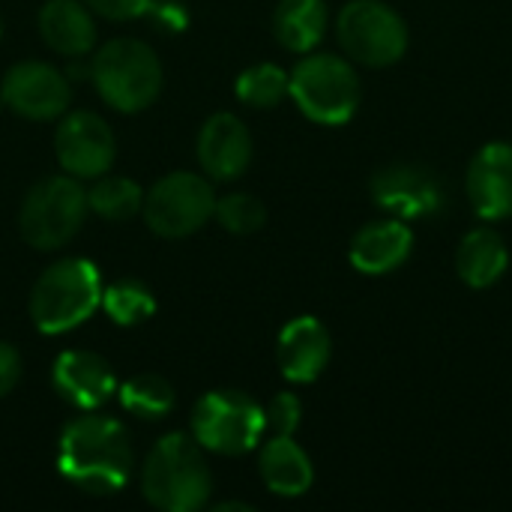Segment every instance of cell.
<instances>
[{"mask_svg":"<svg viewBox=\"0 0 512 512\" xmlns=\"http://www.w3.org/2000/svg\"><path fill=\"white\" fill-rule=\"evenodd\" d=\"M135 453L129 432L111 417H78L57 441L60 474L87 495H114L132 477Z\"/></svg>","mask_w":512,"mask_h":512,"instance_id":"6da1fadb","label":"cell"},{"mask_svg":"<svg viewBox=\"0 0 512 512\" xmlns=\"http://www.w3.org/2000/svg\"><path fill=\"white\" fill-rule=\"evenodd\" d=\"M141 495L162 512L204 510L213 495V474L204 459V447L186 432L159 438L141 468Z\"/></svg>","mask_w":512,"mask_h":512,"instance_id":"7a4b0ae2","label":"cell"},{"mask_svg":"<svg viewBox=\"0 0 512 512\" xmlns=\"http://www.w3.org/2000/svg\"><path fill=\"white\" fill-rule=\"evenodd\" d=\"M99 303V270L87 258H63L36 279L30 291V321L39 333L57 336L87 321Z\"/></svg>","mask_w":512,"mask_h":512,"instance_id":"3957f363","label":"cell"},{"mask_svg":"<svg viewBox=\"0 0 512 512\" xmlns=\"http://www.w3.org/2000/svg\"><path fill=\"white\" fill-rule=\"evenodd\" d=\"M90 81L105 105L135 114L162 90V63L141 39H111L90 60Z\"/></svg>","mask_w":512,"mask_h":512,"instance_id":"277c9868","label":"cell"},{"mask_svg":"<svg viewBox=\"0 0 512 512\" xmlns=\"http://www.w3.org/2000/svg\"><path fill=\"white\" fill-rule=\"evenodd\" d=\"M288 96L321 126L348 123L363 99L357 69L336 54H309L288 75Z\"/></svg>","mask_w":512,"mask_h":512,"instance_id":"5b68a950","label":"cell"},{"mask_svg":"<svg viewBox=\"0 0 512 512\" xmlns=\"http://www.w3.org/2000/svg\"><path fill=\"white\" fill-rule=\"evenodd\" d=\"M87 192L72 177H45L30 186L21 201L18 228L24 243L33 249L51 252L66 246L84 225Z\"/></svg>","mask_w":512,"mask_h":512,"instance_id":"8992f818","label":"cell"},{"mask_svg":"<svg viewBox=\"0 0 512 512\" xmlns=\"http://www.w3.org/2000/svg\"><path fill=\"white\" fill-rule=\"evenodd\" d=\"M336 36L354 63L387 69L408 51V24L384 0H351L336 18Z\"/></svg>","mask_w":512,"mask_h":512,"instance_id":"52a82bcc","label":"cell"},{"mask_svg":"<svg viewBox=\"0 0 512 512\" xmlns=\"http://www.w3.org/2000/svg\"><path fill=\"white\" fill-rule=\"evenodd\" d=\"M264 426V408L237 390L204 393L192 408V438L219 456H243L258 447Z\"/></svg>","mask_w":512,"mask_h":512,"instance_id":"ba28073f","label":"cell"},{"mask_svg":"<svg viewBox=\"0 0 512 512\" xmlns=\"http://www.w3.org/2000/svg\"><path fill=\"white\" fill-rule=\"evenodd\" d=\"M141 210L153 234L177 240L195 234L213 219L216 195L204 177L189 171H174L150 186Z\"/></svg>","mask_w":512,"mask_h":512,"instance_id":"9c48e42d","label":"cell"},{"mask_svg":"<svg viewBox=\"0 0 512 512\" xmlns=\"http://www.w3.org/2000/svg\"><path fill=\"white\" fill-rule=\"evenodd\" d=\"M57 162L69 177L96 180L111 171L117 141L111 126L93 111H72L60 120L54 132Z\"/></svg>","mask_w":512,"mask_h":512,"instance_id":"30bf717a","label":"cell"},{"mask_svg":"<svg viewBox=\"0 0 512 512\" xmlns=\"http://www.w3.org/2000/svg\"><path fill=\"white\" fill-rule=\"evenodd\" d=\"M0 99L27 120H54L66 114L72 87L60 69L39 60H24L6 72L0 84Z\"/></svg>","mask_w":512,"mask_h":512,"instance_id":"8fae6325","label":"cell"},{"mask_svg":"<svg viewBox=\"0 0 512 512\" xmlns=\"http://www.w3.org/2000/svg\"><path fill=\"white\" fill-rule=\"evenodd\" d=\"M369 189L375 204L402 222L429 219L444 207V186L423 165H387L372 177Z\"/></svg>","mask_w":512,"mask_h":512,"instance_id":"7c38bea8","label":"cell"},{"mask_svg":"<svg viewBox=\"0 0 512 512\" xmlns=\"http://www.w3.org/2000/svg\"><path fill=\"white\" fill-rule=\"evenodd\" d=\"M468 201L483 222H501L512 216V144L492 141L480 147L465 177Z\"/></svg>","mask_w":512,"mask_h":512,"instance_id":"4fadbf2b","label":"cell"},{"mask_svg":"<svg viewBox=\"0 0 512 512\" xmlns=\"http://www.w3.org/2000/svg\"><path fill=\"white\" fill-rule=\"evenodd\" d=\"M51 384L63 402L81 411H96L117 393L111 366L93 351H63L54 360Z\"/></svg>","mask_w":512,"mask_h":512,"instance_id":"5bb4252c","label":"cell"},{"mask_svg":"<svg viewBox=\"0 0 512 512\" xmlns=\"http://www.w3.org/2000/svg\"><path fill=\"white\" fill-rule=\"evenodd\" d=\"M330 354H333L330 333L312 315H300V318L288 321L276 339V360H279L282 375L291 384L318 381L330 363Z\"/></svg>","mask_w":512,"mask_h":512,"instance_id":"9a60e30c","label":"cell"},{"mask_svg":"<svg viewBox=\"0 0 512 512\" xmlns=\"http://www.w3.org/2000/svg\"><path fill=\"white\" fill-rule=\"evenodd\" d=\"M198 162L213 180H234L252 162V135L234 114H213L198 132Z\"/></svg>","mask_w":512,"mask_h":512,"instance_id":"2e32d148","label":"cell"},{"mask_svg":"<svg viewBox=\"0 0 512 512\" xmlns=\"http://www.w3.org/2000/svg\"><path fill=\"white\" fill-rule=\"evenodd\" d=\"M414 249V231L402 219H381L363 225L348 249L354 270L363 276H387L399 270Z\"/></svg>","mask_w":512,"mask_h":512,"instance_id":"e0dca14e","label":"cell"},{"mask_svg":"<svg viewBox=\"0 0 512 512\" xmlns=\"http://www.w3.org/2000/svg\"><path fill=\"white\" fill-rule=\"evenodd\" d=\"M42 42L63 57H84L96 45V21L87 3L78 0H48L39 9Z\"/></svg>","mask_w":512,"mask_h":512,"instance_id":"ac0fdd59","label":"cell"},{"mask_svg":"<svg viewBox=\"0 0 512 512\" xmlns=\"http://www.w3.org/2000/svg\"><path fill=\"white\" fill-rule=\"evenodd\" d=\"M261 480L273 495L300 498L315 483V468L306 450L294 441V435H273L258 456Z\"/></svg>","mask_w":512,"mask_h":512,"instance_id":"d6986e66","label":"cell"},{"mask_svg":"<svg viewBox=\"0 0 512 512\" xmlns=\"http://www.w3.org/2000/svg\"><path fill=\"white\" fill-rule=\"evenodd\" d=\"M510 267V249L495 228H474L459 240L456 273L468 288H492Z\"/></svg>","mask_w":512,"mask_h":512,"instance_id":"ffe728a7","label":"cell"},{"mask_svg":"<svg viewBox=\"0 0 512 512\" xmlns=\"http://www.w3.org/2000/svg\"><path fill=\"white\" fill-rule=\"evenodd\" d=\"M327 30V0H279L273 12V33L282 48L309 54Z\"/></svg>","mask_w":512,"mask_h":512,"instance_id":"44dd1931","label":"cell"},{"mask_svg":"<svg viewBox=\"0 0 512 512\" xmlns=\"http://www.w3.org/2000/svg\"><path fill=\"white\" fill-rule=\"evenodd\" d=\"M141 204H144V192L129 177L102 174L87 189V207L96 216L108 219V222H126V219H132L141 210Z\"/></svg>","mask_w":512,"mask_h":512,"instance_id":"7402d4cb","label":"cell"},{"mask_svg":"<svg viewBox=\"0 0 512 512\" xmlns=\"http://www.w3.org/2000/svg\"><path fill=\"white\" fill-rule=\"evenodd\" d=\"M120 405L141 420H162L174 408V390L159 375H135L120 387Z\"/></svg>","mask_w":512,"mask_h":512,"instance_id":"603a6c76","label":"cell"},{"mask_svg":"<svg viewBox=\"0 0 512 512\" xmlns=\"http://www.w3.org/2000/svg\"><path fill=\"white\" fill-rule=\"evenodd\" d=\"M102 309L114 324L135 327V324H144L147 318H153L156 300H153V294H150V288L144 282L120 279V282H114L111 288L102 291Z\"/></svg>","mask_w":512,"mask_h":512,"instance_id":"cb8c5ba5","label":"cell"},{"mask_svg":"<svg viewBox=\"0 0 512 512\" xmlns=\"http://www.w3.org/2000/svg\"><path fill=\"white\" fill-rule=\"evenodd\" d=\"M237 99L252 108H276L288 96V72L276 63H258L240 72Z\"/></svg>","mask_w":512,"mask_h":512,"instance_id":"d4e9b609","label":"cell"},{"mask_svg":"<svg viewBox=\"0 0 512 512\" xmlns=\"http://www.w3.org/2000/svg\"><path fill=\"white\" fill-rule=\"evenodd\" d=\"M213 216L219 219V225L231 234H255L264 228L267 222V210L264 204L249 195V192H234V195H225L216 201V210Z\"/></svg>","mask_w":512,"mask_h":512,"instance_id":"484cf974","label":"cell"},{"mask_svg":"<svg viewBox=\"0 0 512 512\" xmlns=\"http://www.w3.org/2000/svg\"><path fill=\"white\" fill-rule=\"evenodd\" d=\"M303 420V405L294 393H276L264 408V426L270 435H294Z\"/></svg>","mask_w":512,"mask_h":512,"instance_id":"4316f807","label":"cell"},{"mask_svg":"<svg viewBox=\"0 0 512 512\" xmlns=\"http://www.w3.org/2000/svg\"><path fill=\"white\" fill-rule=\"evenodd\" d=\"M90 12L108 21H132L153 9V0H84Z\"/></svg>","mask_w":512,"mask_h":512,"instance_id":"83f0119b","label":"cell"},{"mask_svg":"<svg viewBox=\"0 0 512 512\" xmlns=\"http://www.w3.org/2000/svg\"><path fill=\"white\" fill-rule=\"evenodd\" d=\"M18 378H21V357L12 345L0 342V399L12 393Z\"/></svg>","mask_w":512,"mask_h":512,"instance_id":"f1b7e54d","label":"cell"},{"mask_svg":"<svg viewBox=\"0 0 512 512\" xmlns=\"http://www.w3.org/2000/svg\"><path fill=\"white\" fill-rule=\"evenodd\" d=\"M225 510L249 512V510H252V507H249V504H237V501H231V504H216V512H225Z\"/></svg>","mask_w":512,"mask_h":512,"instance_id":"f546056e","label":"cell"},{"mask_svg":"<svg viewBox=\"0 0 512 512\" xmlns=\"http://www.w3.org/2000/svg\"><path fill=\"white\" fill-rule=\"evenodd\" d=\"M0 36H3V21H0Z\"/></svg>","mask_w":512,"mask_h":512,"instance_id":"4dcf8cb0","label":"cell"}]
</instances>
